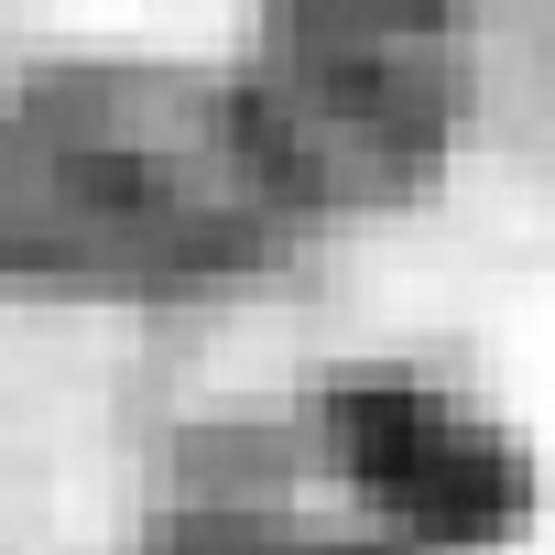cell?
Returning <instances> with one entry per match:
<instances>
[{
    "mask_svg": "<svg viewBox=\"0 0 555 555\" xmlns=\"http://www.w3.org/2000/svg\"><path fill=\"white\" fill-rule=\"evenodd\" d=\"M349 468L392 501V512H414V522H479L490 501H512V468H501V447L457 414V403H425V392H360L349 414Z\"/></svg>",
    "mask_w": 555,
    "mask_h": 555,
    "instance_id": "1",
    "label": "cell"
}]
</instances>
